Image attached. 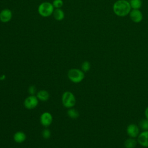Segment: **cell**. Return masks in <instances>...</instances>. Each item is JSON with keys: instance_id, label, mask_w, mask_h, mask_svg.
I'll return each mask as SVG.
<instances>
[{"instance_id": "obj_1", "label": "cell", "mask_w": 148, "mask_h": 148, "mask_svg": "<svg viewBox=\"0 0 148 148\" xmlns=\"http://www.w3.org/2000/svg\"><path fill=\"white\" fill-rule=\"evenodd\" d=\"M131 5L127 0H117L113 6L114 14L119 17H124L130 14L131 12Z\"/></svg>"}, {"instance_id": "obj_2", "label": "cell", "mask_w": 148, "mask_h": 148, "mask_svg": "<svg viewBox=\"0 0 148 148\" xmlns=\"http://www.w3.org/2000/svg\"><path fill=\"white\" fill-rule=\"evenodd\" d=\"M54 8L53 4L49 2H43L41 3L38 8V12L39 15L43 17H47L53 14Z\"/></svg>"}, {"instance_id": "obj_3", "label": "cell", "mask_w": 148, "mask_h": 148, "mask_svg": "<svg viewBox=\"0 0 148 148\" xmlns=\"http://www.w3.org/2000/svg\"><path fill=\"white\" fill-rule=\"evenodd\" d=\"M68 79L74 83L81 82L84 78V73L82 70L76 68H72L68 72Z\"/></svg>"}, {"instance_id": "obj_4", "label": "cell", "mask_w": 148, "mask_h": 148, "mask_svg": "<svg viewBox=\"0 0 148 148\" xmlns=\"http://www.w3.org/2000/svg\"><path fill=\"white\" fill-rule=\"evenodd\" d=\"M76 98L74 94L70 91H65L62 95V105L66 108H73L76 103Z\"/></svg>"}, {"instance_id": "obj_5", "label": "cell", "mask_w": 148, "mask_h": 148, "mask_svg": "<svg viewBox=\"0 0 148 148\" xmlns=\"http://www.w3.org/2000/svg\"><path fill=\"white\" fill-rule=\"evenodd\" d=\"M38 103L39 99L35 95H29V96L25 99L24 101V105L26 109L31 110L35 109L38 106Z\"/></svg>"}, {"instance_id": "obj_6", "label": "cell", "mask_w": 148, "mask_h": 148, "mask_svg": "<svg viewBox=\"0 0 148 148\" xmlns=\"http://www.w3.org/2000/svg\"><path fill=\"white\" fill-rule=\"evenodd\" d=\"M53 121V116L51 114L48 112H43L40 117V122L41 124L45 127L49 126Z\"/></svg>"}, {"instance_id": "obj_7", "label": "cell", "mask_w": 148, "mask_h": 148, "mask_svg": "<svg viewBox=\"0 0 148 148\" xmlns=\"http://www.w3.org/2000/svg\"><path fill=\"white\" fill-rule=\"evenodd\" d=\"M12 18V12L9 9H4L0 12V21L5 23L10 21Z\"/></svg>"}, {"instance_id": "obj_8", "label": "cell", "mask_w": 148, "mask_h": 148, "mask_svg": "<svg viewBox=\"0 0 148 148\" xmlns=\"http://www.w3.org/2000/svg\"><path fill=\"white\" fill-rule=\"evenodd\" d=\"M131 19L134 23H140L143 19V14L139 9H132L130 13Z\"/></svg>"}, {"instance_id": "obj_9", "label": "cell", "mask_w": 148, "mask_h": 148, "mask_svg": "<svg viewBox=\"0 0 148 148\" xmlns=\"http://www.w3.org/2000/svg\"><path fill=\"white\" fill-rule=\"evenodd\" d=\"M139 130L138 126L134 124H130L127 128V134L131 138H135L138 136L139 134Z\"/></svg>"}, {"instance_id": "obj_10", "label": "cell", "mask_w": 148, "mask_h": 148, "mask_svg": "<svg viewBox=\"0 0 148 148\" xmlns=\"http://www.w3.org/2000/svg\"><path fill=\"white\" fill-rule=\"evenodd\" d=\"M138 140L139 143L143 147H148V131L142 132L139 134Z\"/></svg>"}, {"instance_id": "obj_11", "label": "cell", "mask_w": 148, "mask_h": 148, "mask_svg": "<svg viewBox=\"0 0 148 148\" xmlns=\"http://www.w3.org/2000/svg\"><path fill=\"white\" fill-rule=\"evenodd\" d=\"M13 139L16 143H23L26 139V135L23 131H17L14 134Z\"/></svg>"}, {"instance_id": "obj_12", "label": "cell", "mask_w": 148, "mask_h": 148, "mask_svg": "<svg viewBox=\"0 0 148 148\" xmlns=\"http://www.w3.org/2000/svg\"><path fill=\"white\" fill-rule=\"evenodd\" d=\"M36 97L39 101L45 102L47 101L49 99L50 97V94L47 91L45 90H41L36 93Z\"/></svg>"}, {"instance_id": "obj_13", "label": "cell", "mask_w": 148, "mask_h": 148, "mask_svg": "<svg viewBox=\"0 0 148 148\" xmlns=\"http://www.w3.org/2000/svg\"><path fill=\"white\" fill-rule=\"evenodd\" d=\"M53 14L55 20L57 21H61L65 17V13L61 8L54 9Z\"/></svg>"}, {"instance_id": "obj_14", "label": "cell", "mask_w": 148, "mask_h": 148, "mask_svg": "<svg viewBox=\"0 0 148 148\" xmlns=\"http://www.w3.org/2000/svg\"><path fill=\"white\" fill-rule=\"evenodd\" d=\"M67 114L69 117L72 119H76L79 116V113L78 111L73 108L68 109L67 111Z\"/></svg>"}, {"instance_id": "obj_15", "label": "cell", "mask_w": 148, "mask_h": 148, "mask_svg": "<svg viewBox=\"0 0 148 148\" xmlns=\"http://www.w3.org/2000/svg\"><path fill=\"white\" fill-rule=\"evenodd\" d=\"M129 2L133 9H139L141 8L142 4L141 0H130Z\"/></svg>"}, {"instance_id": "obj_16", "label": "cell", "mask_w": 148, "mask_h": 148, "mask_svg": "<svg viewBox=\"0 0 148 148\" xmlns=\"http://www.w3.org/2000/svg\"><path fill=\"white\" fill-rule=\"evenodd\" d=\"M136 145V141L132 138H130L125 141L124 146L126 148H134Z\"/></svg>"}, {"instance_id": "obj_17", "label": "cell", "mask_w": 148, "mask_h": 148, "mask_svg": "<svg viewBox=\"0 0 148 148\" xmlns=\"http://www.w3.org/2000/svg\"><path fill=\"white\" fill-rule=\"evenodd\" d=\"M81 67H82V70L84 72H88L90 69L91 65H90V63L88 61H84L82 64Z\"/></svg>"}, {"instance_id": "obj_18", "label": "cell", "mask_w": 148, "mask_h": 148, "mask_svg": "<svg viewBox=\"0 0 148 148\" xmlns=\"http://www.w3.org/2000/svg\"><path fill=\"white\" fill-rule=\"evenodd\" d=\"M140 127L144 130H148V120L147 119H143L139 123Z\"/></svg>"}, {"instance_id": "obj_19", "label": "cell", "mask_w": 148, "mask_h": 148, "mask_svg": "<svg viewBox=\"0 0 148 148\" xmlns=\"http://www.w3.org/2000/svg\"><path fill=\"white\" fill-rule=\"evenodd\" d=\"M52 4L54 8L58 9V8H61L63 6L64 2L62 0H54L53 2H52Z\"/></svg>"}, {"instance_id": "obj_20", "label": "cell", "mask_w": 148, "mask_h": 148, "mask_svg": "<svg viewBox=\"0 0 148 148\" xmlns=\"http://www.w3.org/2000/svg\"><path fill=\"white\" fill-rule=\"evenodd\" d=\"M42 136L43 138L47 139L50 138V137L51 136V132H50V130H49L47 128H45L42 131Z\"/></svg>"}, {"instance_id": "obj_21", "label": "cell", "mask_w": 148, "mask_h": 148, "mask_svg": "<svg viewBox=\"0 0 148 148\" xmlns=\"http://www.w3.org/2000/svg\"><path fill=\"white\" fill-rule=\"evenodd\" d=\"M28 92L29 95H35L36 94V87L35 86H34V85L30 86L28 87Z\"/></svg>"}, {"instance_id": "obj_22", "label": "cell", "mask_w": 148, "mask_h": 148, "mask_svg": "<svg viewBox=\"0 0 148 148\" xmlns=\"http://www.w3.org/2000/svg\"><path fill=\"white\" fill-rule=\"evenodd\" d=\"M145 116H146V119L148 120V107L146 108V109L145 110Z\"/></svg>"}, {"instance_id": "obj_23", "label": "cell", "mask_w": 148, "mask_h": 148, "mask_svg": "<svg viewBox=\"0 0 148 148\" xmlns=\"http://www.w3.org/2000/svg\"><path fill=\"white\" fill-rule=\"evenodd\" d=\"M5 78V76L4 75H3V76H0V80H3Z\"/></svg>"}]
</instances>
